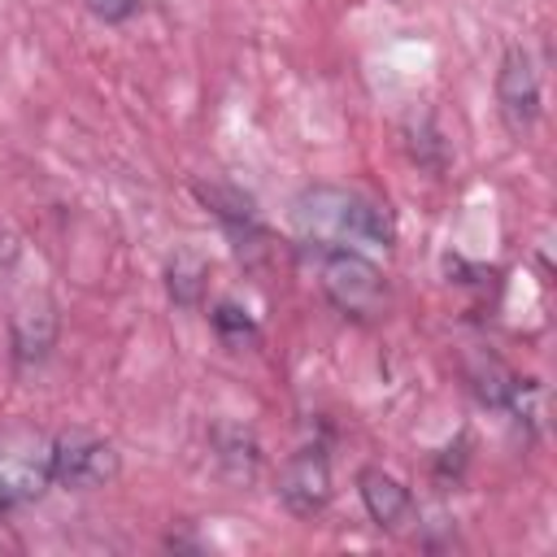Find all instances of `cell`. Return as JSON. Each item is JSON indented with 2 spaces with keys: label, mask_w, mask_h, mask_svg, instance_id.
I'll list each match as a JSON object with an SVG mask.
<instances>
[{
  "label": "cell",
  "mask_w": 557,
  "mask_h": 557,
  "mask_svg": "<svg viewBox=\"0 0 557 557\" xmlns=\"http://www.w3.org/2000/svg\"><path fill=\"white\" fill-rule=\"evenodd\" d=\"M292 222L305 239L322 244V248H339V244H392L396 226L392 213L348 187H305L292 205Z\"/></svg>",
  "instance_id": "1"
},
{
  "label": "cell",
  "mask_w": 557,
  "mask_h": 557,
  "mask_svg": "<svg viewBox=\"0 0 557 557\" xmlns=\"http://www.w3.org/2000/svg\"><path fill=\"white\" fill-rule=\"evenodd\" d=\"M318 278H322V292L326 300L348 313V318H374L383 313L387 305V283H383V270L352 252V248H322V265H318Z\"/></svg>",
  "instance_id": "2"
},
{
  "label": "cell",
  "mask_w": 557,
  "mask_h": 557,
  "mask_svg": "<svg viewBox=\"0 0 557 557\" xmlns=\"http://www.w3.org/2000/svg\"><path fill=\"white\" fill-rule=\"evenodd\" d=\"M48 466H52V483L74 487V492H91L117 474V448L109 440L87 435V431H70V435L52 440Z\"/></svg>",
  "instance_id": "3"
},
{
  "label": "cell",
  "mask_w": 557,
  "mask_h": 557,
  "mask_svg": "<svg viewBox=\"0 0 557 557\" xmlns=\"http://www.w3.org/2000/svg\"><path fill=\"white\" fill-rule=\"evenodd\" d=\"M278 500L296 513V518H313L326 509L331 500V461L318 444L296 448L283 470H278Z\"/></svg>",
  "instance_id": "4"
},
{
  "label": "cell",
  "mask_w": 557,
  "mask_h": 557,
  "mask_svg": "<svg viewBox=\"0 0 557 557\" xmlns=\"http://www.w3.org/2000/svg\"><path fill=\"white\" fill-rule=\"evenodd\" d=\"M9 339L17 366H39L57 344V305L48 292H22L9 313Z\"/></svg>",
  "instance_id": "5"
},
{
  "label": "cell",
  "mask_w": 557,
  "mask_h": 557,
  "mask_svg": "<svg viewBox=\"0 0 557 557\" xmlns=\"http://www.w3.org/2000/svg\"><path fill=\"white\" fill-rule=\"evenodd\" d=\"M496 104L509 131H527L540 117V74L522 48H509L496 70Z\"/></svg>",
  "instance_id": "6"
},
{
  "label": "cell",
  "mask_w": 557,
  "mask_h": 557,
  "mask_svg": "<svg viewBox=\"0 0 557 557\" xmlns=\"http://www.w3.org/2000/svg\"><path fill=\"white\" fill-rule=\"evenodd\" d=\"M357 492H361V505H366V513H370V522L379 527V531H405L409 522H413V500H409V487L396 479V474H387V470H379V466H366L361 474H357Z\"/></svg>",
  "instance_id": "7"
},
{
  "label": "cell",
  "mask_w": 557,
  "mask_h": 557,
  "mask_svg": "<svg viewBox=\"0 0 557 557\" xmlns=\"http://www.w3.org/2000/svg\"><path fill=\"white\" fill-rule=\"evenodd\" d=\"M213 444H218V461H222V470L231 479H252V470H257V440L244 426H218Z\"/></svg>",
  "instance_id": "8"
},
{
  "label": "cell",
  "mask_w": 557,
  "mask_h": 557,
  "mask_svg": "<svg viewBox=\"0 0 557 557\" xmlns=\"http://www.w3.org/2000/svg\"><path fill=\"white\" fill-rule=\"evenodd\" d=\"M170 296L174 305H196L200 300V287H205V261L196 252H174L170 261Z\"/></svg>",
  "instance_id": "9"
},
{
  "label": "cell",
  "mask_w": 557,
  "mask_h": 557,
  "mask_svg": "<svg viewBox=\"0 0 557 557\" xmlns=\"http://www.w3.org/2000/svg\"><path fill=\"white\" fill-rule=\"evenodd\" d=\"M213 331L231 344V348H244L252 335H257V326H252V318L239 309V305H231V300H222L218 309H213Z\"/></svg>",
  "instance_id": "10"
},
{
  "label": "cell",
  "mask_w": 557,
  "mask_h": 557,
  "mask_svg": "<svg viewBox=\"0 0 557 557\" xmlns=\"http://www.w3.org/2000/svg\"><path fill=\"white\" fill-rule=\"evenodd\" d=\"M509 387H513V374H509L505 366L487 361L483 370H474V392H479V400H483V405H492V409H505V400H509Z\"/></svg>",
  "instance_id": "11"
},
{
  "label": "cell",
  "mask_w": 557,
  "mask_h": 557,
  "mask_svg": "<svg viewBox=\"0 0 557 557\" xmlns=\"http://www.w3.org/2000/svg\"><path fill=\"white\" fill-rule=\"evenodd\" d=\"M196 191H200V200L213 205L226 222H235V226H239V222H244V226L252 222V200H248V196H239V191H231V187H196Z\"/></svg>",
  "instance_id": "12"
},
{
  "label": "cell",
  "mask_w": 557,
  "mask_h": 557,
  "mask_svg": "<svg viewBox=\"0 0 557 557\" xmlns=\"http://www.w3.org/2000/svg\"><path fill=\"white\" fill-rule=\"evenodd\" d=\"M139 0H87V9L100 17V22H126L135 13Z\"/></svg>",
  "instance_id": "13"
}]
</instances>
